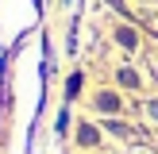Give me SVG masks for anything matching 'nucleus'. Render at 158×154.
I'll list each match as a JSON object with an SVG mask.
<instances>
[{
    "label": "nucleus",
    "mask_w": 158,
    "mask_h": 154,
    "mask_svg": "<svg viewBox=\"0 0 158 154\" xmlns=\"http://www.w3.org/2000/svg\"><path fill=\"white\" fill-rule=\"evenodd\" d=\"M77 143H81V146H97L100 143V131L93 127V123H81V127H77Z\"/></svg>",
    "instance_id": "obj_2"
},
{
    "label": "nucleus",
    "mask_w": 158,
    "mask_h": 154,
    "mask_svg": "<svg viewBox=\"0 0 158 154\" xmlns=\"http://www.w3.org/2000/svg\"><path fill=\"white\" fill-rule=\"evenodd\" d=\"M116 81H120L123 89H139V73H135V69H127V66L116 69Z\"/></svg>",
    "instance_id": "obj_4"
},
{
    "label": "nucleus",
    "mask_w": 158,
    "mask_h": 154,
    "mask_svg": "<svg viewBox=\"0 0 158 154\" xmlns=\"http://www.w3.org/2000/svg\"><path fill=\"white\" fill-rule=\"evenodd\" d=\"M116 43L127 46V50H135V46H139V35H135L131 27H116Z\"/></svg>",
    "instance_id": "obj_3"
},
{
    "label": "nucleus",
    "mask_w": 158,
    "mask_h": 154,
    "mask_svg": "<svg viewBox=\"0 0 158 154\" xmlns=\"http://www.w3.org/2000/svg\"><path fill=\"white\" fill-rule=\"evenodd\" d=\"M147 116H151V120H158V100H147V108H143Z\"/></svg>",
    "instance_id": "obj_7"
},
{
    "label": "nucleus",
    "mask_w": 158,
    "mask_h": 154,
    "mask_svg": "<svg viewBox=\"0 0 158 154\" xmlns=\"http://www.w3.org/2000/svg\"><path fill=\"white\" fill-rule=\"evenodd\" d=\"M93 100H97V108H100L104 116H116V112H120V96H116V92H108V89H100Z\"/></svg>",
    "instance_id": "obj_1"
},
{
    "label": "nucleus",
    "mask_w": 158,
    "mask_h": 154,
    "mask_svg": "<svg viewBox=\"0 0 158 154\" xmlns=\"http://www.w3.org/2000/svg\"><path fill=\"white\" fill-rule=\"evenodd\" d=\"M77 92H81V73H69V81H66V96L73 100Z\"/></svg>",
    "instance_id": "obj_5"
},
{
    "label": "nucleus",
    "mask_w": 158,
    "mask_h": 154,
    "mask_svg": "<svg viewBox=\"0 0 158 154\" xmlns=\"http://www.w3.org/2000/svg\"><path fill=\"white\" fill-rule=\"evenodd\" d=\"M104 127H108V131H112V135H127V127H123V123H120V120H108V123H104Z\"/></svg>",
    "instance_id": "obj_6"
}]
</instances>
